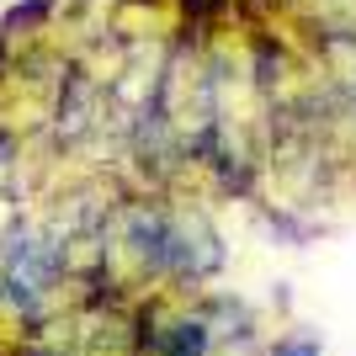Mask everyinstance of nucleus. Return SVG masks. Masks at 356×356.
I'll return each mask as SVG.
<instances>
[{
  "label": "nucleus",
  "mask_w": 356,
  "mask_h": 356,
  "mask_svg": "<svg viewBox=\"0 0 356 356\" xmlns=\"http://www.w3.org/2000/svg\"><path fill=\"white\" fill-rule=\"evenodd\" d=\"M6 64H11V38L0 32V74H6Z\"/></svg>",
  "instance_id": "5"
},
{
  "label": "nucleus",
  "mask_w": 356,
  "mask_h": 356,
  "mask_svg": "<svg viewBox=\"0 0 356 356\" xmlns=\"http://www.w3.org/2000/svg\"><path fill=\"white\" fill-rule=\"evenodd\" d=\"M208 346H213V325L197 314V319H176L165 330L160 356H208Z\"/></svg>",
  "instance_id": "1"
},
{
  "label": "nucleus",
  "mask_w": 356,
  "mask_h": 356,
  "mask_svg": "<svg viewBox=\"0 0 356 356\" xmlns=\"http://www.w3.org/2000/svg\"><path fill=\"white\" fill-rule=\"evenodd\" d=\"M271 356H319V341L314 335H287V341H277Z\"/></svg>",
  "instance_id": "3"
},
{
  "label": "nucleus",
  "mask_w": 356,
  "mask_h": 356,
  "mask_svg": "<svg viewBox=\"0 0 356 356\" xmlns=\"http://www.w3.org/2000/svg\"><path fill=\"white\" fill-rule=\"evenodd\" d=\"M181 6H186V16L197 11V22H208V16H223V11H229V0H181Z\"/></svg>",
  "instance_id": "4"
},
{
  "label": "nucleus",
  "mask_w": 356,
  "mask_h": 356,
  "mask_svg": "<svg viewBox=\"0 0 356 356\" xmlns=\"http://www.w3.org/2000/svg\"><path fill=\"white\" fill-rule=\"evenodd\" d=\"M48 16H54V0H27V6H11V11H6L0 32H6V38H16V32H32V27H43Z\"/></svg>",
  "instance_id": "2"
}]
</instances>
